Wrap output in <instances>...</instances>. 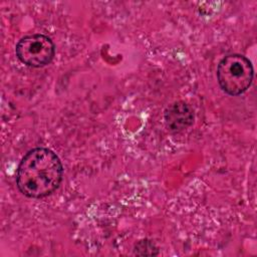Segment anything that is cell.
Masks as SVG:
<instances>
[{"label":"cell","mask_w":257,"mask_h":257,"mask_svg":"<svg viewBox=\"0 0 257 257\" xmlns=\"http://www.w3.org/2000/svg\"><path fill=\"white\" fill-rule=\"evenodd\" d=\"M63 166L58 156L47 148H35L21 159L16 184L26 197L41 199L52 194L60 185Z\"/></svg>","instance_id":"1"},{"label":"cell","mask_w":257,"mask_h":257,"mask_svg":"<svg viewBox=\"0 0 257 257\" xmlns=\"http://www.w3.org/2000/svg\"><path fill=\"white\" fill-rule=\"evenodd\" d=\"M254 76L250 60L241 54H230L222 58L217 67V80L224 92L240 95L251 85Z\"/></svg>","instance_id":"2"},{"label":"cell","mask_w":257,"mask_h":257,"mask_svg":"<svg viewBox=\"0 0 257 257\" xmlns=\"http://www.w3.org/2000/svg\"><path fill=\"white\" fill-rule=\"evenodd\" d=\"M15 53L22 63L32 67H43L54 58L55 45L44 34H30L17 42Z\"/></svg>","instance_id":"3"},{"label":"cell","mask_w":257,"mask_h":257,"mask_svg":"<svg viewBox=\"0 0 257 257\" xmlns=\"http://www.w3.org/2000/svg\"><path fill=\"white\" fill-rule=\"evenodd\" d=\"M164 119L171 132L179 133L192 125L194 110L187 102L178 100L167 106L164 112Z\"/></svg>","instance_id":"4"},{"label":"cell","mask_w":257,"mask_h":257,"mask_svg":"<svg viewBox=\"0 0 257 257\" xmlns=\"http://www.w3.org/2000/svg\"><path fill=\"white\" fill-rule=\"evenodd\" d=\"M134 254L140 256H156L159 254V248L152 240L143 239L135 244Z\"/></svg>","instance_id":"5"}]
</instances>
